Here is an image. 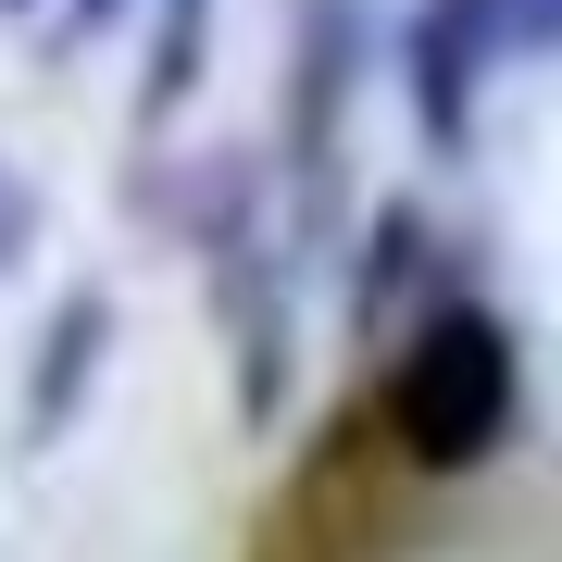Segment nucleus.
I'll return each instance as SVG.
<instances>
[{
    "label": "nucleus",
    "mask_w": 562,
    "mask_h": 562,
    "mask_svg": "<svg viewBox=\"0 0 562 562\" xmlns=\"http://www.w3.org/2000/svg\"><path fill=\"white\" fill-rule=\"evenodd\" d=\"M513 413H525V350H513V325L487 301H438L401 338V362H387V438H401L425 475L487 462L513 438Z\"/></svg>",
    "instance_id": "obj_1"
},
{
    "label": "nucleus",
    "mask_w": 562,
    "mask_h": 562,
    "mask_svg": "<svg viewBox=\"0 0 562 562\" xmlns=\"http://www.w3.org/2000/svg\"><path fill=\"white\" fill-rule=\"evenodd\" d=\"M487 50H501V38H487L475 0H425V13H413V113H425V150H462Z\"/></svg>",
    "instance_id": "obj_2"
},
{
    "label": "nucleus",
    "mask_w": 562,
    "mask_h": 562,
    "mask_svg": "<svg viewBox=\"0 0 562 562\" xmlns=\"http://www.w3.org/2000/svg\"><path fill=\"white\" fill-rule=\"evenodd\" d=\"M101 288H76V301H63V325H50V362H38V387H25V425H38V438H50V413L63 401H76V375H88V350H101Z\"/></svg>",
    "instance_id": "obj_3"
},
{
    "label": "nucleus",
    "mask_w": 562,
    "mask_h": 562,
    "mask_svg": "<svg viewBox=\"0 0 562 562\" xmlns=\"http://www.w3.org/2000/svg\"><path fill=\"white\" fill-rule=\"evenodd\" d=\"M201 25H213V0H176V25H162V50H150V88H138V101L162 113V101H176V88L188 76H201Z\"/></svg>",
    "instance_id": "obj_4"
},
{
    "label": "nucleus",
    "mask_w": 562,
    "mask_h": 562,
    "mask_svg": "<svg viewBox=\"0 0 562 562\" xmlns=\"http://www.w3.org/2000/svg\"><path fill=\"white\" fill-rule=\"evenodd\" d=\"M25 250V188H0V262Z\"/></svg>",
    "instance_id": "obj_5"
},
{
    "label": "nucleus",
    "mask_w": 562,
    "mask_h": 562,
    "mask_svg": "<svg viewBox=\"0 0 562 562\" xmlns=\"http://www.w3.org/2000/svg\"><path fill=\"white\" fill-rule=\"evenodd\" d=\"M63 13H76V25H113V13H125V0H63Z\"/></svg>",
    "instance_id": "obj_6"
}]
</instances>
